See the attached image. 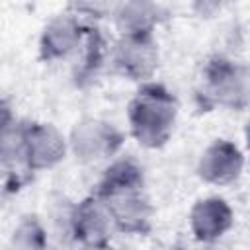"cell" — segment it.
<instances>
[{"label":"cell","instance_id":"4","mask_svg":"<svg viewBox=\"0 0 250 250\" xmlns=\"http://www.w3.org/2000/svg\"><path fill=\"white\" fill-rule=\"evenodd\" d=\"M0 166L2 189L6 195L20 193L31 180L33 172L27 168L23 156V119L16 117L8 98L0 102Z\"/></svg>","mask_w":250,"mask_h":250},{"label":"cell","instance_id":"19","mask_svg":"<svg viewBox=\"0 0 250 250\" xmlns=\"http://www.w3.org/2000/svg\"><path fill=\"white\" fill-rule=\"evenodd\" d=\"M168 250H188V248H186V246H184L182 242H176V244H172V246H170Z\"/></svg>","mask_w":250,"mask_h":250},{"label":"cell","instance_id":"2","mask_svg":"<svg viewBox=\"0 0 250 250\" xmlns=\"http://www.w3.org/2000/svg\"><path fill=\"white\" fill-rule=\"evenodd\" d=\"M195 100L203 111L215 107L229 111L250 109V64L223 53L207 57Z\"/></svg>","mask_w":250,"mask_h":250},{"label":"cell","instance_id":"6","mask_svg":"<svg viewBox=\"0 0 250 250\" xmlns=\"http://www.w3.org/2000/svg\"><path fill=\"white\" fill-rule=\"evenodd\" d=\"M68 135L49 121L23 119V156L33 174L57 168L66 154Z\"/></svg>","mask_w":250,"mask_h":250},{"label":"cell","instance_id":"13","mask_svg":"<svg viewBox=\"0 0 250 250\" xmlns=\"http://www.w3.org/2000/svg\"><path fill=\"white\" fill-rule=\"evenodd\" d=\"M115 232L129 236H146L152 230L154 223V205L146 191L123 193L111 199H105Z\"/></svg>","mask_w":250,"mask_h":250},{"label":"cell","instance_id":"3","mask_svg":"<svg viewBox=\"0 0 250 250\" xmlns=\"http://www.w3.org/2000/svg\"><path fill=\"white\" fill-rule=\"evenodd\" d=\"M125 131L104 117H82L68 133V148L76 162L98 164L111 162L125 145Z\"/></svg>","mask_w":250,"mask_h":250},{"label":"cell","instance_id":"14","mask_svg":"<svg viewBox=\"0 0 250 250\" xmlns=\"http://www.w3.org/2000/svg\"><path fill=\"white\" fill-rule=\"evenodd\" d=\"M145 184L146 178L143 164L133 156H117L105 164L92 193L105 201L123 193L145 191Z\"/></svg>","mask_w":250,"mask_h":250},{"label":"cell","instance_id":"15","mask_svg":"<svg viewBox=\"0 0 250 250\" xmlns=\"http://www.w3.org/2000/svg\"><path fill=\"white\" fill-rule=\"evenodd\" d=\"M12 250H49V232L37 213H23L10 234Z\"/></svg>","mask_w":250,"mask_h":250},{"label":"cell","instance_id":"18","mask_svg":"<svg viewBox=\"0 0 250 250\" xmlns=\"http://www.w3.org/2000/svg\"><path fill=\"white\" fill-rule=\"evenodd\" d=\"M76 250H113L111 244H105V246H78Z\"/></svg>","mask_w":250,"mask_h":250},{"label":"cell","instance_id":"10","mask_svg":"<svg viewBox=\"0 0 250 250\" xmlns=\"http://www.w3.org/2000/svg\"><path fill=\"white\" fill-rule=\"evenodd\" d=\"M189 232L199 244H215L234 225V211L225 197H199L188 215Z\"/></svg>","mask_w":250,"mask_h":250},{"label":"cell","instance_id":"16","mask_svg":"<svg viewBox=\"0 0 250 250\" xmlns=\"http://www.w3.org/2000/svg\"><path fill=\"white\" fill-rule=\"evenodd\" d=\"M113 8L115 4H109V2H72L66 6V10L78 16L80 20L94 21V23H98L104 18H111Z\"/></svg>","mask_w":250,"mask_h":250},{"label":"cell","instance_id":"5","mask_svg":"<svg viewBox=\"0 0 250 250\" xmlns=\"http://www.w3.org/2000/svg\"><path fill=\"white\" fill-rule=\"evenodd\" d=\"M160 66L156 35H117L109 51V70L139 86L150 82Z\"/></svg>","mask_w":250,"mask_h":250},{"label":"cell","instance_id":"8","mask_svg":"<svg viewBox=\"0 0 250 250\" xmlns=\"http://www.w3.org/2000/svg\"><path fill=\"white\" fill-rule=\"evenodd\" d=\"M86 21L64 10L45 21L37 41V57L41 62H59L74 59L82 47Z\"/></svg>","mask_w":250,"mask_h":250},{"label":"cell","instance_id":"1","mask_svg":"<svg viewBox=\"0 0 250 250\" xmlns=\"http://www.w3.org/2000/svg\"><path fill=\"white\" fill-rule=\"evenodd\" d=\"M178 111V98L166 84L156 80L145 82L127 104L129 133L143 148L158 150L172 139Z\"/></svg>","mask_w":250,"mask_h":250},{"label":"cell","instance_id":"7","mask_svg":"<svg viewBox=\"0 0 250 250\" xmlns=\"http://www.w3.org/2000/svg\"><path fill=\"white\" fill-rule=\"evenodd\" d=\"M68 232L78 246H105L111 244L115 232L107 203L96 193H88L70 207Z\"/></svg>","mask_w":250,"mask_h":250},{"label":"cell","instance_id":"12","mask_svg":"<svg viewBox=\"0 0 250 250\" xmlns=\"http://www.w3.org/2000/svg\"><path fill=\"white\" fill-rule=\"evenodd\" d=\"M170 20V10L152 0L117 2L111 14L117 35H156V27Z\"/></svg>","mask_w":250,"mask_h":250},{"label":"cell","instance_id":"9","mask_svg":"<svg viewBox=\"0 0 250 250\" xmlns=\"http://www.w3.org/2000/svg\"><path fill=\"white\" fill-rule=\"evenodd\" d=\"M246 166L244 150L230 139H213L199 154L195 164L197 178L215 188H225L240 180Z\"/></svg>","mask_w":250,"mask_h":250},{"label":"cell","instance_id":"17","mask_svg":"<svg viewBox=\"0 0 250 250\" xmlns=\"http://www.w3.org/2000/svg\"><path fill=\"white\" fill-rule=\"evenodd\" d=\"M244 154H246V160H250V113L244 123Z\"/></svg>","mask_w":250,"mask_h":250},{"label":"cell","instance_id":"11","mask_svg":"<svg viewBox=\"0 0 250 250\" xmlns=\"http://www.w3.org/2000/svg\"><path fill=\"white\" fill-rule=\"evenodd\" d=\"M109 51L111 45L100 25L94 21H86L84 41L72 64V82L76 88L86 90L98 82L104 68L109 66Z\"/></svg>","mask_w":250,"mask_h":250}]
</instances>
